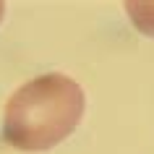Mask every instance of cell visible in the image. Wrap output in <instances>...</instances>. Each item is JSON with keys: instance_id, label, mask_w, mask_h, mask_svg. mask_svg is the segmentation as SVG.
<instances>
[{"instance_id": "cell-1", "label": "cell", "mask_w": 154, "mask_h": 154, "mask_svg": "<svg viewBox=\"0 0 154 154\" xmlns=\"http://www.w3.org/2000/svg\"><path fill=\"white\" fill-rule=\"evenodd\" d=\"M84 107V89L73 79L63 73L37 76L5 102L3 136L18 152H47L76 131Z\"/></svg>"}, {"instance_id": "cell-2", "label": "cell", "mask_w": 154, "mask_h": 154, "mask_svg": "<svg viewBox=\"0 0 154 154\" xmlns=\"http://www.w3.org/2000/svg\"><path fill=\"white\" fill-rule=\"evenodd\" d=\"M125 13L141 34L154 37V0H128Z\"/></svg>"}, {"instance_id": "cell-3", "label": "cell", "mask_w": 154, "mask_h": 154, "mask_svg": "<svg viewBox=\"0 0 154 154\" xmlns=\"http://www.w3.org/2000/svg\"><path fill=\"white\" fill-rule=\"evenodd\" d=\"M3 13H5V3H0V21H3Z\"/></svg>"}]
</instances>
